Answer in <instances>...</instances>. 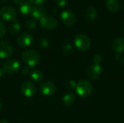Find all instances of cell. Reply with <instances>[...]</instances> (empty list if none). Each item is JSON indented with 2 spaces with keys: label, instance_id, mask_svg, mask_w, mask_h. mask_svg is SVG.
<instances>
[{
  "label": "cell",
  "instance_id": "cell-1",
  "mask_svg": "<svg viewBox=\"0 0 124 123\" xmlns=\"http://www.w3.org/2000/svg\"><path fill=\"white\" fill-rule=\"evenodd\" d=\"M21 58L24 64L29 67L36 66L40 62V57L39 53L33 49H28L22 53Z\"/></svg>",
  "mask_w": 124,
  "mask_h": 123
},
{
  "label": "cell",
  "instance_id": "cell-2",
  "mask_svg": "<svg viewBox=\"0 0 124 123\" xmlns=\"http://www.w3.org/2000/svg\"><path fill=\"white\" fill-rule=\"evenodd\" d=\"M76 93L82 98H86L91 95L92 92V85L86 80H80L76 88Z\"/></svg>",
  "mask_w": 124,
  "mask_h": 123
},
{
  "label": "cell",
  "instance_id": "cell-3",
  "mask_svg": "<svg viewBox=\"0 0 124 123\" xmlns=\"http://www.w3.org/2000/svg\"><path fill=\"white\" fill-rule=\"evenodd\" d=\"M74 44L78 50L86 51L91 46V40L85 34H78L74 38Z\"/></svg>",
  "mask_w": 124,
  "mask_h": 123
},
{
  "label": "cell",
  "instance_id": "cell-4",
  "mask_svg": "<svg viewBox=\"0 0 124 123\" xmlns=\"http://www.w3.org/2000/svg\"><path fill=\"white\" fill-rule=\"evenodd\" d=\"M0 17L7 21H14L17 19V11L12 6L3 7L0 9Z\"/></svg>",
  "mask_w": 124,
  "mask_h": 123
},
{
  "label": "cell",
  "instance_id": "cell-5",
  "mask_svg": "<svg viewBox=\"0 0 124 123\" xmlns=\"http://www.w3.org/2000/svg\"><path fill=\"white\" fill-rule=\"evenodd\" d=\"M13 53L12 43L7 40L0 41V59H8Z\"/></svg>",
  "mask_w": 124,
  "mask_h": 123
},
{
  "label": "cell",
  "instance_id": "cell-6",
  "mask_svg": "<svg viewBox=\"0 0 124 123\" xmlns=\"http://www.w3.org/2000/svg\"><path fill=\"white\" fill-rule=\"evenodd\" d=\"M39 23L44 29L53 30L57 28L58 25V21L53 17L46 15L39 20Z\"/></svg>",
  "mask_w": 124,
  "mask_h": 123
},
{
  "label": "cell",
  "instance_id": "cell-7",
  "mask_svg": "<svg viewBox=\"0 0 124 123\" xmlns=\"http://www.w3.org/2000/svg\"><path fill=\"white\" fill-rule=\"evenodd\" d=\"M39 90L44 96H52L56 93L57 87L54 83L51 81H45L41 84Z\"/></svg>",
  "mask_w": 124,
  "mask_h": 123
},
{
  "label": "cell",
  "instance_id": "cell-8",
  "mask_svg": "<svg viewBox=\"0 0 124 123\" xmlns=\"http://www.w3.org/2000/svg\"><path fill=\"white\" fill-rule=\"evenodd\" d=\"M60 17L62 22L66 26H72L76 22V15L70 9H65L62 11Z\"/></svg>",
  "mask_w": 124,
  "mask_h": 123
},
{
  "label": "cell",
  "instance_id": "cell-9",
  "mask_svg": "<svg viewBox=\"0 0 124 123\" xmlns=\"http://www.w3.org/2000/svg\"><path fill=\"white\" fill-rule=\"evenodd\" d=\"M20 63L15 59H8L3 65V70L5 72L14 74L18 72L20 69Z\"/></svg>",
  "mask_w": 124,
  "mask_h": 123
},
{
  "label": "cell",
  "instance_id": "cell-10",
  "mask_svg": "<svg viewBox=\"0 0 124 123\" xmlns=\"http://www.w3.org/2000/svg\"><path fill=\"white\" fill-rule=\"evenodd\" d=\"M20 91L25 96L32 97L36 93V88L33 83L30 81H25L20 86Z\"/></svg>",
  "mask_w": 124,
  "mask_h": 123
},
{
  "label": "cell",
  "instance_id": "cell-11",
  "mask_svg": "<svg viewBox=\"0 0 124 123\" xmlns=\"http://www.w3.org/2000/svg\"><path fill=\"white\" fill-rule=\"evenodd\" d=\"M33 38L31 34L28 33H23L17 39V43L20 47H28L32 44Z\"/></svg>",
  "mask_w": 124,
  "mask_h": 123
},
{
  "label": "cell",
  "instance_id": "cell-12",
  "mask_svg": "<svg viewBox=\"0 0 124 123\" xmlns=\"http://www.w3.org/2000/svg\"><path fill=\"white\" fill-rule=\"evenodd\" d=\"M101 73H102V68L100 65L93 64L89 67L87 70L88 76L92 80H96L99 78Z\"/></svg>",
  "mask_w": 124,
  "mask_h": 123
},
{
  "label": "cell",
  "instance_id": "cell-13",
  "mask_svg": "<svg viewBox=\"0 0 124 123\" xmlns=\"http://www.w3.org/2000/svg\"><path fill=\"white\" fill-rule=\"evenodd\" d=\"M31 15L36 19H41L46 15V9L41 5H35L33 7Z\"/></svg>",
  "mask_w": 124,
  "mask_h": 123
},
{
  "label": "cell",
  "instance_id": "cell-14",
  "mask_svg": "<svg viewBox=\"0 0 124 123\" xmlns=\"http://www.w3.org/2000/svg\"><path fill=\"white\" fill-rule=\"evenodd\" d=\"M33 6L30 0H24L23 2L20 5V11L24 15L31 14Z\"/></svg>",
  "mask_w": 124,
  "mask_h": 123
},
{
  "label": "cell",
  "instance_id": "cell-15",
  "mask_svg": "<svg viewBox=\"0 0 124 123\" xmlns=\"http://www.w3.org/2000/svg\"><path fill=\"white\" fill-rule=\"evenodd\" d=\"M113 49L118 54L124 51V38L123 37L116 38L113 42Z\"/></svg>",
  "mask_w": 124,
  "mask_h": 123
},
{
  "label": "cell",
  "instance_id": "cell-16",
  "mask_svg": "<svg viewBox=\"0 0 124 123\" xmlns=\"http://www.w3.org/2000/svg\"><path fill=\"white\" fill-rule=\"evenodd\" d=\"M106 7L110 12H116L119 10L121 7L120 0H106Z\"/></svg>",
  "mask_w": 124,
  "mask_h": 123
},
{
  "label": "cell",
  "instance_id": "cell-17",
  "mask_svg": "<svg viewBox=\"0 0 124 123\" xmlns=\"http://www.w3.org/2000/svg\"><path fill=\"white\" fill-rule=\"evenodd\" d=\"M97 15V12L94 7H90L86 9L84 16L87 21H93Z\"/></svg>",
  "mask_w": 124,
  "mask_h": 123
},
{
  "label": "cell",
  "instance_id": "cell-18",
  "mask_svg": "<svg viewBox=\"0 0 124 123\" xmlns=\"http://www.w3.org/2000/svg\"><path fill=\"white\" fill-rule=\"evenodd\" d=\"M76 95L73 93L70 92V93H67L64 95L62 98V101L65 106H71L76 101Z\"/></svg>",
  "mask_w": 124,
  "mask_h": 123
},
{
  "label": "cell",
  "instance_id": "cell-19",
  "mask_svg": "<svg viewBox=\"0 0 124 123\" xmlns=\"http://www.w3.org/2000/svg\"><path fill=\"white\" fill-rule=\"evenodd\" d=\"M31 80L35 83H40L43 80V74L39 70H33L30 72Z\"/></svg>",
  "mask_w": 124,
  "mask_h": 123
},
{
  "label": "cell",
  "instance_id": "cell-20",
  "mask_svg": "<svg viewBox=\"0 0 124 123\" xmlns=\"http://www.w3.org/2000/svg\"><path fill=\"white\" fill-rule=\"evenodd\" d=\"M20 29H21V25L20 22H18V20L16 19L13 21V24L10 26L9 33L11 35L15 36L17 33H19V32L20 31Z\"/></svg>",
  "mask_w": 124,
  "mask_h": 123
},
{
  "label": "cell",
  "instance_id": "cell-21",
  "mask_svg": "<svg viewBox=\"0 0 124 123\" xmlns=\"http://www.w3.org/2000/svg\"><path fill=\"white\" fill-rule=\"evenodd\" d=\"M25 25V27H26L27 29H29V30H31L35 29L36 28V26H37L36 21L35 20V19H33V18L27 20Z\"/></svg>",
  "mask_w": 124,
  "mask_h": 123
},
{
  "label": "cell",
  "instance_id": "cell-22",
  "mask_svg": "<svg viewBox=\"0 0 124 123\" xmlns=\"http://www.w3.org/2000/svg\"><path fill=\"white\" fill-rule=\"evenodd\" d=\"M62 54H63L64 55H66V56L70 55V54L73 52V47H72L71 44H70V43H66V44H65V45L62 46Z\"/></svg>",
  "mask_w": 124,
  "mask_h": 123
},
{
  "label": "cell",
  "instance_id": "cell-23",
  "mask_svg": "<svg viewBox=\"0 0 124 123\" xmlns=\"http://www.w3.org/2000/svg\"><path fill=\"white\" fill-rule=\"evenodd\" d=\"M49 41L45 38H41L39 42H38V45L40 48H42V49H45V48H47L49 46Z\"/></svg>",
  "mask_w": 124,
  "mask_h": 123
},
{
  "label": "cell",
  "instance_id": "cell-24",
  "mask_svg": "<svg viewBox=\"0 0 124 123\" xmlns=\"http://www.w3.org/2000/svg\"><path fill=\"white\" fill-rule=\"evenodd\" d=\"M5 33H6V27L4 24L1 21H0V38H3Z\"/></svg>",
  "mask_w": 124,
  "mask_h": 123
},
{
  "label": "cell",
  "instance_id": "cell-25",
  "mask_svg": "<svg viewBox=\"0 0 124 123\" xmlns=\"http://www.w3.org/2000/svg\"><path fill=\"white\" fill-rule=\"evenodd\" d=\"M76 83L74 80H68L67 81L66 83V86L68 88L70 89H73V88H76Z\"/></svg>",
  "mask_w": 124,
  "mask_h": 123
},
{
  "label": "cell",
  "instance_id": "cell-26",
  "mask_svg": "<svg viewBox=\"0 0 124 123\" xmlns=\"http://www.w3.org/2000/svg\"><path fill=\"white\" fill-rule=\"evenodd\" d=\"M102 61V57L100 54H96L94 57V62L96 65H100V62Z\"/></svg>",
  "mask_w": 124,
  "mask_h": 123
},
{
  "label": "cell",
  "instance_id": "cell-27",
  "mask_svg": "<svg viewBox=\"0 0 124 123\" xmlns=\"http://www.w3.org/2000/svg\"><path fill=\"white\" fill-rule=\"evenodd\" d=\"M68 0H56V3L60 7H63L66 5Z\"/></svg>",
  "mask_w": 124,
  "mask_h": 123
},
{
  "label": "cell",
  "instance_id": "cell-28",
  "mask_svg": "<svg viewBox=\"0 0 124 123\" xmlns=\"http://www.w3.org/2000/svg\"><path fill=\"white\" fill-rule=\"evenodd\" d=\"M31 2L35 5H41L44 2H46L47 0H30Z\"/></svg>",
  "mask_w": 124,
  "mask_h": 123
},
{
  "label": "cell",
  "instance_id": "cell-29",
  "mask_svg": "<svg viewBox=\"0 0 124 123\" xmlns=\"http://www.w3.org/2000/svg\"><path fill=\"white\" fill-rule=\"evenodd\" d=\"M21 72H22V74H23V75H28V74L29 73V68H28V67H27V66L24 67L22 69Z\"/></svg>",
  "mask_w": 124,
  "mask_h": 123
},
{
  "label": "cell",
  "instance_id": "cell-30",
  "mask_svg": "<svg viewBox=\"0 0 124 123\" xmlns=\"http://www.w3.org/2000/svg\"><path fill=\"white\" fill-rule=\"evenodd\" d=\"M23 1H24V0H13L14 3L16 4H17V5H19V6L23 2Z\"/></svg>",
  "mask_w": 124,
  "mask_h": 123
},
{
  "label": "cell",
  "instance_id": "cell-31",
  "mask_svg": "<svg viewBox=\"0 0 124 123\" xmlns=\"http://www.w3.org/2000/svg\"><path fill=\"white\" fill-rule=\"evenodd\" d=\"M4 74H5L4 70H3V68H1V67H0V78H2V77L4 75Z\"/></svg>",
  "mask_w": 124,
  "mask_h": 123
},
{
  "label": "cell",
  "instance_id": "cell-32",
  "mask_svg": "<svg viewBox=\"0 0 124 123\" xmlns=\"http://www.w3.org/2000/svg\"><path fill=\"white\" fill-rule=\"evenodd\" d=\"M0 123H8V122L5 120H0Z\"/></svg>",
  "mask_w": 124,
  "mask_h": 123
},
{
  "label": "cell",
  "instance_id": "cell-33",
  "mask_svg": "<svg viewBox=\"0 0 124 123\" xmlns=\"http://www.w3.org/2000/svg\"><path fill=\"white\" fill-rule=\"evenodd\" d=\"M1 1L2 2H4V3H5V2H8V1H9V0H1Z\"/></svg>",
  "mask_w": 124,
  "mask_h": 123
},
{
  "label": "cell",
  "instance_id": "cell-34",
  "mask_svg": "<svg viewBox=\"0 0 124 123\" xmlns=\"http://www.w3.org/2000/svg\"><path fill=\"white\" fill-rule=\"evenodd\" d=\"M121 64L124 66V58H123V59H122V61H121Z\"/></svg>",
  "mask_w": 124,
  "mask_h": 123
},
{
  "label": "cell",
  "instance_id": "cell-35",
  "mask_svg": "<svg viewBox=\"0 0 124 123\" xmlns=\"http://www.w3.org/2000/svg\"><path fill=\"white\" fill-rule=\"evenodd\" d=\"M1 106H2V105H1V101H0V110L1 109Z\"/></svg>",
  "mask_w": 124,
  "mask_h": 123
},
{
  "label": "cell",
  "instance_id": "cell-36",
  "mask_svg": "<svg viewBox=\"0 0 124 123\" xmlns=\"http://www.w3.org/2000/svg\"><path fill=\"white\" fill-rule=\"evenodd\" d=\"M123 32H124V28H123Z\"/></svg>",
  "mask_w": 124,
  "mask_h": 123
}]
</instances>
